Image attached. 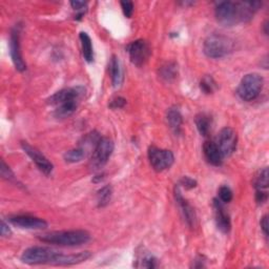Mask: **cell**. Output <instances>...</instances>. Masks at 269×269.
<instances>
[{
  "label": "cell",
  "instance_id": "obj_1",
  "mask_svg": "<svg viewBox=\"0 0 269 269\" xmlns=\"http://www.w3.org/2000/svg\"><path fill=\"white\" fill-rule=\"evenodd\" d=\"M262 3L260 1H220L215 5V18L224 27H232L240 22H248Z\"/></svg>",
  "mask_w": 269,
  "mask_h": 269
},
{
  "label": "cell",
  "instance_id": "obj_2",
  "mask_svg": "<svg viewBox=\"0 0 269 269\" xmlns=\"http://www.w3.org/2000/svg\"><path fill=\"white\" fill-rule=\"evenodd\" d=\"M84 95L85 89L83 86H73L57 92L49 98L48 103L55 107L54 115L56 118L64 119L74 114Z\"/></svg>",
  "mask_w": 269,
  "mask_h": 269
},
{
  "label": "cell",
  "instance_id": "obj_3",
  "mask_svg": "<svg viewBox=\"0 0 269 269\" xmlns=\"http://www.w3.org/2000/svg\"><path fill=\"white\" fill-rule=\"evenodd\" d=\"M40 241L59 246H79L91 240V235L85 230H64L53 231L42 235L38 238Z\"/></svg>",
  "mask_w": 269,
  "mask_h": 269
},
{
  "label": "cell",
  "instance_id": "obj_4",
  "mask_svg": "<svg viewBox=\"0 0 269 269\" xmlns=\"http://www.w3.org/2000/svg\"><path fill=\"white\" fill-rule=\"evenodd\" d=\"M233 40L221 34H213L208 36L203 45L204 54L213 59H219L229 55L233 51Z\"/></svg>",
  "mask_w": 269,
  "mask_h": 269
},
{
  "label": "cell",
  "instance_id": "obj_5",
  "mask_svg": "<svg viewBox=\"0 0 269 269\" xmlns=\"http://www.w3.org/2000/svg\"><path fill=\"white\" fill-rule=\"evenodd\" d=\"M263 78L259 74L253 73L247 74L242 78V80L238 86L237 94L243 101H253L255 100L263 88Z\"/></svg>",
  "mask_w": 269,
  "mask_h": 269
},
{
  "label": "cell",
  "instance_id": "obj_6",
  "mask_svg": "<svg viewBox=\"0 0 269 269\" xmlns=\"http://www.w3.org/2000/svg\"><path fill=\"white\" fill-rule=\"evenodd\" d=\"M58 254V251L49 247L34 246L23 251L21 256V262L28 265H53Z\"/></svg>",
  "mask_w": 269,
  "mask_h": 269
},
{
  "label": "cell",
  "instance_id": "obj_7",
  "mask_svg": "<svg viewBox=\"0 0 269 269\" xmlns=\"http://www.w3.org/2000/svg\"><path fill=\"white\" fill-rule=\"evenodd\" d=\"M115 144L108 138H101V140L97 144L96 149L92 154L91 167L96 170L102 168L108 163V159L114 152Z\"/></svg>",
  "mask_w": 269,
  "mask_h": 269
},
{
  "label": "cell",
  "instance_id": "obj_8",
  "mask_svg": "<svg viewBox=\"0 0 269 269\" xmlns=\"http://www.w3.org/2000/svg\"><path fill=\"white\" fill-rule=\"evenodd\" d=\"M149 159L152 167L156 171H163L169 168L175 161V157L170 151L161 150L157 146H151L149 149Z\"/></svg>",
  "mask_w": 269,
  "mask_h": 269
},
{
  "label": "cell",
  "instance_id": "obj_9",
  "mask_svg": "<svg viewBox=\"0 0 269 269\" xmlns=\"http://www.w3.org/2000/svg\"><path fill=\"white\" fill-rule=\"evenodd\" d=\"M20 34H21V27L15 25L11 31L10 36V54L12 61L16 67L17 71L24 72L27 69V64H25L24 60L22 58L21 53V45H20Z\"/></svg>",
  "mask_w": 269,
  "mask_h": 269
},
{
  "label": "cell",
  "instance_id": "obj_10",
  "mask_svg": "<svg viewBox=\"0 0 269 269\" xmlns=\"http://www.w3.org/2000/svg\"><path fill=\"white\" fill-rule=\"evenodd\" d=\"M238 137L236 132L230 127H224L219 133L218 140H216V145L221 151L223 157H230L235 153L237 149Z\"/></svg>",
  "mask_w": 269,
  "mask_h": 269
},
{
  "label": "cell",
  "instance_id": "obj_11",
  "mask_svg": "<svg viewBox=\"0 0 269 269\" xmlns=\"http://www.w3.org/2000/svg\"><path fill=\"white\" fill-rule=\"evenodd\" d=\"M127 52L129 54V58H131V61L137 66H142L151 55L149 43L142 39L129 43L127 46Z\"/></svg>",
  "mask_w": 269,
  "mask_h": 269
},
{
  "label": "cell",
  "instance_id": "obj_12",
  "mask_svg": "<svg viewBox=\"0 0 269 269\" xmlns=\"http://www.w3.org/2000/svg\"><path fill=\"white\" fill-rule=\"evenodd\" d=\"M21 147L24 153L29 156L32 161L36 164V166L45 173V175L48 176L53 171L54 168L53 164H52L46 156L41 154L37 149H35V147L30 145L28 142H21Z\"/></svg>",
  "mask_w": 269,
  "mask_h": 269
},
{
  "label": "cell",
  "instance_id": "obj_13",
  "mask_svg": "<svg viewBox=\"0 0 269 269\" xmlns=\"http://www.w3.org/2000/svg\"><path fill=\"white\" fill-rule=\"evenodd\" d=\"M14 226L21 229L40 230L48 227V223L37 216L32 215H15L8 219Z\"/></svg>",
  "mask_w": 269,
  "mask_h": 269
},
{
  "label": "cell",
  "instance_id": "obj_14",
  "mask_svg": "<svg viewBox=\"0 0 269 269\" xmlns=\"http://www.w3.org/2000/svg\"><path fill=\"white\" fill-rule=\"evenodd\" d=\"M214 211L216 227L224 233L229 232L231 228L230 216L224 206V203L219 199H214Z\"/></svg>",
  "mask_w": 269,
  "mask_h": 269
},
{
  "label": "cell",
  "instance_id": "obj_15",
  "mask_svg": "<svg viewBox=\"0 0 269 269\" xmlns=\"http://www.w3.org/2000/svg\"><path fill=\"white\" fill-rule=\"evenodd\" d=\"M175 199L186 224L189 227H194L196 224V213L194 208L190 206V204L185 200L184 197L182 196L179 185L175 187Z\"/></svg>",
  "mask_w": 269,
  "mask_h": 269
},
{
  "label": "cell",
  "instance_id": "obj_16",
  "mask_svg": "<svg viewBox=\"0 0 269 269\" xmlns=\"http://www.w3.org/2000/svg\"><path fill=\"white\" fill-rule=\"evenodd\" d=\"M91 258V254L89 251H83V253L75 254V255H63V254H58L53 265L57 266H69V265H75L79 264L82 262H85L86 260Z\"/></svg>",
  "mask_w": 269,
  "mask_h": 269
},
{
  "label": "cell",
  "instance_id": "obj_17",
  "mask_svg": "<svg viewBox=\"0 0 269 269\" xmlns=\"http://www.w3.org/2000/svg\"><path fill=\"white\" fill-rule=\"evenodd\" d=\"M203 152L206 160L214 166H220L223 163V155L218 145L213 141H206L203 145Z\"/></svg>",
  "mask_w": 269,
  "mask_h": 269
},
{
  "label": "cell",
  "instance_id": "obj_18",
  "mask_svg": "<svg viewBox=\"0 0 269 269\" xmlns=\"http://www.w3.org/2000/svg\"><path fill=\"white\" fill-rule=\"evenodd\" d=\"M109 72L111 76V82L114 88H119L123 82V73L119 59L116 56H112L109 61Z\"/></svg>",
  "mask_w": 269,
  "mask_h": 269
},
{
  "label": "cell",
  "instance_id": "obj_19",
  "mask_svg": "<svg viewBox=\"0 0 269 269\" xmlns=\"http://www.w3.org/2000/svg\"><path fill=\"white\" fill-rule=\"evenodd\" d=\"M167 123L170 127L173 134L179 135L181 133V127H182V122H183V119H182V115L179 110L178 108H170L167 110Z\"/></svg>",
  "mask_w": 269,
  "mask_h": 269
},
{
  "label": "cell",
  "instance_id": "obj_20",
  "mask_svg": "<svg viewBox=\"0 0 269 269\" xmlns=\"http://www.w3.org/2000/svg\"><path fill=\"white\" fill-rule=\"evenodd\" d=\"M100 140H101L100 135L97 132H92V133L86 134L82 138V140L80 141V144H79V147H81L82 150H84L85 153L91 152L93 154V152L95 151V149H96V146Z\"/></svg>",
  "mask_w": 269,
  "mask_h": 269
},
{
  "label": "cell",
  "instance_id": "obj_21",
  "mask_svg": "<svg viewBox=\"0 0 269 269\" xmlns=\"http://www.w3.org/2000/svg\"><path fill=\"white\" fill-rule=\"evenodd\" d=\"M79 38L81 41L82 54H83L85 61L92 62L94 60V50H93V43H92L91 37L89 36L88 33L81 32L79 35Z\"/></svg>",
  "mask_w": 269,
  "mask_h": 269
},
{
  "label": "cell",
  "instance_id": "obj_22",
  "mask_svg": "<svg viewBox=\"0 0 269 269\" xmlns=\"http://www.w3.org/2000/svg\"><path fill=\"white\" fill-rule=\"evenodd\" d=\"M195 122H196L198 132L202 136L206 137L208 134H210L212 129V124H213L212 117H210L206 114H199L195 119Z\"/></svg>",
  "mask_w": 269,
  "mask_h": 269
},
{
  "label": "cell",
  "instance_id": "obj_23",
  "mask_svg": "<svg viewBox=\"0 0 269 269\" xmlns=\"http://www.w3.org/2000/svg\"><path fill=\"white\" fill-rule=\"evenodd\" d=\"M159 74L164 80L171 81L175 79L178 75V66L175 62H168L160 67Z\"/></svg>",
  "mask_w": 269,
  "mask_h": 269
},
{
  "label": "cell",
  "instance_id": "obj_24",
  "mask_svg": "<svg viewBox=\"0 0 269 269\" xmlns=\"http://www.w3.org/2000/svg\"><path fill=\"white\" fill-rule=\"evenodd\" d=\"M112 195V190L109 185L103 186L101 189L98 190L97 193V203L99 207H106L111 199Z\"/></svg>",
  "mask_w": 269,
  "mask_h": 269
},
{
  "label": "cell",
  "instance_id": "obj_25",
  "mask_svg": "<svg viewBox=\"0 0 269 269\" xmlns=\"http://www.w3.org/2000/svg\"><path fill=\"white\" fill-rule=\"evenodd\" d=\"M85 151L78 146L77 149L69 150L64 154V160L68 163H77L80 162L85 157Z\"/></svg>",
  "mask_w": 269,
  "mask_h": 269
},
{
  "label": "cell",
  "instance_id": "obj_26",
  "mask_svg": "<svg viewBox=\"0 0 269 269\" xmlns=\"http://www.w3.org/2000/svg\"><path fill=\"white\" fill-rule=\"evenodd\" d=\"M255 187L257 190H266L268 187V169L264 168L259 172L255 180Z\"/></svg>",
  "mask_w": 269,
  "mask_h": 269
},
{
  "label": "cell",
  "instance_id": "obj_27",
  "mask_svg": "<svg viewBox=\"0 0 269 269\" xmlns=\"http://www.w3.org/2000/svg\"><path fill=\"white\" fill-rule=\"evenodd\" d=\"M200 88H201L202 92H204L205 94H212L216 90L218 86H216V83L213 79V77L206 76L202 79V81L200 83Z\"/></svg>",
  "mask_w": 269,
  "mask_h": 269
},
{
  "label": "cell",
  "instance_id": "obj_28",
  "mask_svg": "<svg viewBox=\"0 0 269 269\" xmlns=\"http://www.w3.org/2000/svg\"><path fill=\"white\" fill-rule=\"evenodd\" d=\"M219 200L223 203H228L232 200V192L228 186H222L219 189Z\"/></svg>",
  "mask_w": 269,
  "mask_h": 269
},
{
  "label": "cell",
  "instance_id": "obj_29",
  "mask_svg": "<svg viewBox=\"0 0 269 269\" xmlns=\"http://www.w3.org/2000/svg\"><path fill=\"white\" fill-rule=\"evenodd\" d=\"M0 171H1V177L7 181L10 182H16V178L14 172L11 170V168L8 167L5 162L3 160H1V168H0Z\"/></svg>",
  "mask_w": 269,
  "mask_h": 269
},
{
  "label": "cell",
  "instance_id": "obj_30",
  "mask_svg": "<svg viewBox=\"0 0 269 269\" xmlns=\"http://www.w3.org/2000/svg\"><path fill=\"white\" fill-rule=\"evenodd\" d=\"M71 5L73 6V8L75 11L78 12V14L76 15L75 18L76 19H80L81 17L84 15V13L86 12V5H88V3L84 2V1H72Z\"/></svg>",
  "mask_w": 269,
  "mask_h": 269
},
{
  "label": "cell",
  "instance_id": "obj_31",
  "mask_svg": "<svg viewBox=\"0 0 269 269\" xmlns=\"http://www.w3.org/2000/svg\"><path fill=\"white\" fill-rule=\"evenodd\" d=\"M141 262V267H144V268H156L158 267V260L156 259L155 257L153 256H146L142 259Z\"/></svg>",
  "mask_w": 269,
  "mask_h": 269
},
{
  "label": "cell",
  "instance_id": "obj_32",
  "mask_svg": "<svg viewBox=\"0 0 269 269\" xmlns=\"http://www.w3.org/2000/svg\"><path fill=\"white\" fill-rule=\"evenodd\" d=\"M121 6H122V11L127 18H131L134 13V3L131 1H122L121 2Z\"/></svg>",
  "mask_w": 269,
  "mask_h": 269
},
{
  "label": "cell",
  "instance_id": "obj_33",
  "mask_svg": "<svg viewBox=\"0 0 269 269\" xmlns=\"http://www.w3.org/2000/svg\"><path fill=\"white\" fill-rule=\"evenodd\" d=\"M126 100L122 97H117L115 99H112L109 103V108L112 109H117V108H122L125 107Z\"/></svg>",
  "mask_w": 269,
  "mask_h": 269
},
{
  "label": "cell",
  "instance_id": "obj_34",
  "mask_svg": "<svg viewBox=\"0 0 269 269\" xmlns=\"http://www.w3.org/2000/svg\"><path fill=\"white\" fill-rule=\"evenodd\" d=\"M180 184L183 185L185 188L192 189V188H195L197 186V182L194 179L189 178V177H183L180 181Z\"/></svg>",
  "mask_w": 269,
  "mask_h": 269
},
{
  "label": "cell",
  "instance_id": "obj_35",
  "mask_svg": "<svg viewBox=\"0 0 269 269\" xmlns=\"http://www.w3.org/2000/svg\"><path fill=\"white\" fill-rule=\"evenodd\" d=\"M267 192L266 190H257L256 192V201L258 204H263L267 201Z\"/></svg>",
  "mask_w": 269,
  "mask_h": 269
},
{
  "label": "cell",
  "instance_id": "obj_36",
  "mask_svg": "<svg viewBox=\"0 0 269 269\" xmlns=\"http://www.w3.org/2000/svg\"><path fill=\"white\" fill-rule=\"evenodd\" d=\"M12 235V230L8 226V224L4 222V220L1 221V236L2 237H10Z\"/></svg>",
  "mask_w": 269,
  "mask_h": 269
},
{
  "label": "cell",
  "instance_id": "obj_37",
  "mask_svg": "<svg viewBox=\"0 0 269 269\" xmlns=\"http://www.w3.org/2000/svg\"><path fill=\"white\" fill-rule=\"evenodd\" d=\"M261 228L264 232V235L267 237L268 236V215H265L261 219Z\"/></svg>",
  "mask_w": 269,
  "mask_h": 269
},
{
  "label": "cell",
  "instance_id": "obj_38",
  "mask_svg": "<svg viewBox=\"0 0 269 269\" xmlns=\"http://www.w3.org/2000/svg\"><path fill=\"white\" fill-rule=\"evenodd\" d=\"M205 261H203L202 260V257L198 258L195 260V264H193V267L195 268H201V267H205V264H204Z\"/></svg>",
  "mask_w": 269,
  "mask_h": 269
},
{
  "label": "cell",
  "instance_id": "obj_39",
  "mask_svg": "<svg viewBox=\"0 0 269 269\" xmlns=\"http://www.w3.org/2000/svg\"><path fill=\"white\" fill-rule=\"evenodd\" d=\"M267 27H268V23H267V21L264 23V32H265V34L266 35H268V31H267Z\"/></svg>",
  "mask_w": 269,
  "mask_h": 269
}]
</instances>
